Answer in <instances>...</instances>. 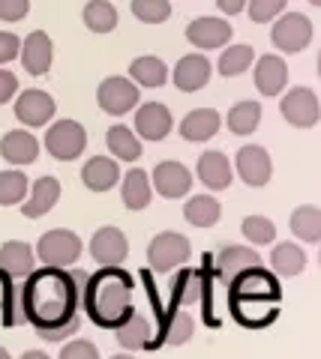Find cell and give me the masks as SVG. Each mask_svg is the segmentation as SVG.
Instances as JSON below:
<instances>
[{
	"label": "cell",
	"instance_id": "1",
	"mask_svg": "<svg viewBox=\"0 0 321 359\" xmlns=\"http://www.w3.org/2000/svg\"><path fill=\"white\" fill-rule=\"evenodd\" d=\"M87 276L84 273H66L58 266L33 269L27 276V285L21 287L25 299V314L37 330L42 327H60L79 314V302L84 294Z\"/></svg>",
	"mask_w": 321,
	"mask_h": 359
},
{
	"label": "cell",
	"instance_id": "2",
	"mask_svg": "<svg viewBox=\"0 0 321 359\" xmlns=\"http://www.w3.org/2000/svg\"><path fill=\"white\" fill-rule=\"evenodd\" d=\"M81 302L96 327L117 330L136 311L132 309V278L120 266H103L99 273L87 276Z\"/></svg>",
	"mask_w": 321,
	"mask_h": 359
},
{
	"label": "cell",
	"instance_id": "3",
	"mask_svg": "<svg viewBox=\"0 0 321 359\" xmlns=\"http://www.w3.org/2000/svg\"><path fill=\"white\" fill-rule=\"evenodd\" d=\"M190 255H192L190 240L177 231H162L148 245V264H150L153 273H159V276L171 273V269H181L186 261H190Z\"/></svg>",
	"mask_w": 321,
	"mask_h": 359
},
{
	"label": "cell",
	"instance_id": "4",
	"mask_svg": "<svg viewBox=\"0 0 321 359\" xmlns=\"http://www.w3.org/2000/svg\"><path fill=\"white\" fill-rule=\"evenodd\" d=\"M37 257L46 266H58V269L72 266L81 257V240H79V233H72V231H66V228L46 231L39 237V243H37Z\"/></svg>",
	"mask_w": 321,
	"mask_h": 359
},
{
	"label": "cell",
	"instance_id": "5",
	"mask_svg": "<svg viewBox=\"0 0 321 359\" xmlns=\"http://www.w3.org/2000/svg\"><path fill=\"white\" fill-rule=\"evenodd\" d=\"M87 147V132L79 120H58L46 132V150L58 162H72L79 159Z\"/></svg>",
	"mask_w": 321,
	"mask_h": 359
},
{
	"label": "cell",
	"instance_id": "6",
	"mask_svg": "<svg viewBox=\"0 0 321 359\" xmlns=\"http://www.w3.org/2000/svg\"><path fill=\"white\" fill-rule=\"evenodd\" d=\"M270 39L282 54H297L313 42V21H309L303 13H285V15L276 18Z\"/></svg>",
	"mask_w": 321,
	"mask_h": 359
},
{
	"label": "cell",
	"instance_id": "7",
	"mask_svg": "<svg viewBox=\"0 0 321 359\" xmlns=\"http://www.w3.org/2000/svg\"><path fill=\"white\" fill-rule=\"evenodd\" d=\"M96 102L105 114L112 117H124L126 111H132L138 105V84L132 78H120V75H112L105 78L103 84L96 90Z\"/></svg>",
	"mask_w": 321,
	"mask_h": 359
},
{
	"label": "cell",
	"instance_id": "8",
	"mask_svg": "<svg viewBox=\"0 0 321 359\" xmlns=\"http://www.w3.org/2000/svg\"><path fill=\"white\" fill-rule=\"evenodd\" d=\"M231 299H264V302H280V282L276 273L264 266H252L243 276L231 282Z\"/></svg>",
	"mask_w": 321,
	"mask_h": 359
},
{
	"label": "cell",
	"instance_id": "9",
	"mask_svg": "<svg viewBox=\"0 0 321 359\" xmlns=\"http://www.w3.org/2000/svg\"><path fill=\"white\" fill-rule=\"evenodd\" d=\"M280 111L294 129H313L321 120V102L309 87H291L289 93L282 96Z\"/></svg>",
	"mask_w": 321,
	"mask_h": 359
},
{
	"label": "cell",
	"instance_id": "10",
	"mask_svg": "<svg viewBox=\"0 0 321 359\" xmlns=\"http://www.w3.org/2000/svg\"><path fill=\"white\" fill-rule=\"evenodd\" d=\"M235 171H237V177L243 180V183L252 186V189L268 186L270 177H273L270 153L264 147H258V144H247V147H240L237 156H235Z\"/></svg>",
	"mask_w": 321,
	"mask_h": 359
},
{
	"label": "cell",
	"instance_id": "11",
	"mask_svg": "<svg viewBox=\"0 0 321 359\" xmlns=\"http://www.w3.org/2000/svg\"><path fill=\"white\" fill-rule=\"evenodd\" d=\"M252 266H261V255L252 249V245H225V249L214 257V273H216V278H223L225 285H231L237 276H243Z\"/></svg>",
	"mask_w": 321,
	"mask_h": 359
},
{
	"label": "cell",
	"instance_id": "12",
	"mask_svg": "<svg viewBox=\"0 0 321 359\" xmlns=\"http://www.w3.org/2000/svg\"><path fill=\"white\" fill-rule=\"evenodd\" d=\"M231 33H235V27H231L225 18L204 15V18H195L192 25L186 27V39H190L192 48L214 51V48H223V45H228Z\"/></svg>",
	"mask_w": 321,
	"mask_h": 359
},
{
	"label": "cell",
	"instance_id": "13",
	"mask_svg": "<svg viewBox=\"0 0 321 359\" xmlns=\"http://www.w3.org/2000/svg\"><path fill=\"white\" fill-rule=\"evenodd\" d=\"M91 255H93V261L103 264V266H120L129 255L126 233L120 228H112V224H108V228H99L91 240Z\"/></svg>",
	"mask_w": 321,
	"mask_h": 359
},
{
	"label": "cell",
	"instance_id": "14",
	"mask_svg": "<svg viewBox=\"0 0 321 359\" xmlns=\"http://www.w3.org/2000/svg\"><path fill=\"white\" fill-rule=\"evenodd\" d=\"M153 189L169 198V201H177V198H186L192 189V174L190 168L181 165V162H159L157 168H153Z\"/></svg>",
	"mask_w": 321,
	"mask_h": 359
},
{
	"label": "cell",
	"instance_id": "15",
	"mask_svg": "<svg viewBox=\"0 0 321 359\" xmlns=\"http://www.w3.org/2000/svg\"><path fill=\"white\" fill-rule=\"evenodd\" d=\"M54 111H58V105H54V99L46 90H25V93L15 99V117L30 129L46 126L54 117Z\"/></svg>",
	"mask_w": 321,
	"mask_h": 359
},
{
	"label": "cell",
	"instance_id": "16",
	"mask_svg": "<svg viewBox=\"0 0 321 359\" xmlns=\"http://www.w3.org/2000/svg\"><path fill=\"white\" fill-rule=\"evenodd\" d=\"M198 180H202L210 192H223V189L231 186V180H235V165L228 162L225 153L207 150L198 156Z\"/></svg>",
	"mask_w": 321,
	"mask_h": 359
},
{
	"label": "cell",
	"instance_id": "17",
	"mask_svg": "<svg viewBox=\"0 0 321 359\" xmlns=\"http://www.w3.org/2000/svg\"><path fill=\"white\" fill-rule=\"evenodd\" d=\"M21 66H25V72L30 75H46L51 69V60H54V45L48 39V33L42 30H33L30 36L21 42Z\"/></svg>",
	"mask_w": 321,
	"mask_h": 359
},
{
	"label": "cell",
	"instance_id": "18",
	"mask_svg": "<svg viewBox=\"0 0 321 359\" xmlns=\"http://www.w3.org/2000/svg\"><path fill=\"white\" fill-rule=\"evenodd\" d=\"M210 69H214V66H210V60L204 57V54H186V57L177 60L174 72H171L174 87L183 90V93H195V90L207 87Z\"/></svg>",
	"mask_w": 321,
	"mask_h": 359
},
{
	"label": "cell",
	"instance_id": "19",
	"mask_svg": "<svg viewBox=\"0 0 321 359\" xmlns=\"http://www.w3.org/2000/svg\"><path fill=\"white\" fill-rule=\"evenodd\" d=\"M256 90L261 96H280L289 84V66L280 54H264L256 60Z\"/></svg>",
	"mask_w": 321,
	"mask_h": 359
},
{
	"label": "cell",
	"instance_id": "20",
	"mask_svg": "<svg viewBox=\"0 0 321 359\" xmlns=\"http://www.w3.org/2000/svg\"><path fill=\"white\" fill-rule=\"evenodd\" d=\"M171 126H174L171 111L162 102H148L136 111V132L145 141H162L171 132Z\"/></svg>",
	"mask_w": 321,
	"mask_h": 359
},
{
	"label": "cell",
	"instance_id": "21",
	"mask_svg": "<svg viewBox=\"0 0 321 359\" xmlns=\"http://www.w3.org/2000/svg\"><path fill=\"white\" fill-rule=\"evenodd\" d=\"M219 126H223L219 111H214V108H192L190 114L181 120V135L186 141H192V144H204L219 132Z\"/></svg>",
	"mask_w": 321,
	"mask_h": 359
},
{
	"label": "cell",
	"instance_id": "22",
	"mask_svg": "<svg viewBox=\"0 0 321 359\" xmlns=\"http://www.w3.org/2000/svg\"><path fill=\"white\" fill-rule=\"evenodd\" d=\"M58 201H60V183L54 177H39L37 183L30 186L25 204H21V212H25L27 219H39V216H46L48 210H54Z\"/></svg>",
	"mask_w": 321,
	"mask_h": 359
},
{
	"label": "cell",
	"instance_id": "23",
	"mask_svg": "<svg viewBox=\"0 0 321 359\" xmlns=\"http://www.w3.org/2000/svg\"><path fill=\"white\" fill-rule=\"evenodd\" d=\"M37 266V249L21 240H9L0 245V269L13 278H27Z\"/></svg>",
	"mask_w": 321,
	"mask_h": 359
},
{
	"label": "cell",
	"instance_id": "24",
	"mask_svg": "<svg viewBox=\"0 0 321 359\" xmlns=\"http://www.w3.org/2000/svg\"><path fill=\"white\" fill-rule=\"evenodd\" d=\"M0 156H4L9 165H30V162H37V156H39V141L25 129L6 132L4 141H0Z\"/></svg>",
	"mask_w": 321,
	"mask_h": 359
},
{
	"label": "cell",
	"instance_id": "25",
	"mask_svg": "<svg viewBox=\"0 0 321 359\" xmlns=\"http://www.w3.org/2000/svg\"><path fill=\"white\" fill-rule=\"evenodd\" d=\"M210 290V285L204 282V276L198 269H181L171 282V302L177 306H198L204 302V294Z\"/></svg>",
	"mask_w": 321,
	"mask_h": 359
},
{
	"label": "cell",
	"instance_id": "26",
	"mask_svg": "<svg viewBox=\"0 0 321 359\" xmlns=\"http://www.w3.org/2000/svg\"><path fill=\"white\" fill-rule=\"evenodd\" d=\"M120 180V168L114 159L108 156H93L87 159V165L81 168V183L91 189V192H108L112 186H117Z\"/></svg>",
	"mask_w": 321,
	"mask_h": 359
},
{
	"label": "cell",
	"instance_id": "27",
	"mask_svg": "<svg viewBox=\"0 0 321 359\" xmlns=\"http://www.w3.org/2000/svg\"><path fill=\"white\" fill-rule=\"evenodd\" d=\"M120 198H124V207L126 210H145L150 204V180L148 174L141 171V168H132V171H126L124 183H120Z\"/></svg>",
	"mask_w": 321,
	"mask_h": 359
},
{
	"label": "cell",
	"instance_id": "28",
	"mask_svg": "<svg viewBox=\"0 0 321 359\" xmlns=\"http://www.w3.org/2000/svg\"><path fill=\"white\" fill-rule=\"evenodd\" d=\"M270 269L282 278H294L306 269V252L297 243H280L270 255Z\"/></svg>",
	"mask_w": 321,
	"mask_h": 359
},
{
	"label": "cell",
	"instance_id": "29",
	"mask_svg": "<svg viewBox=\"0 0 321 359\" xmlns=\"http://www.w3.org/2000/svg\"><path fill=\"white\" fill-rule=\"evenodd\" d=\"M114 339H117V344L124 347V351H145V347H150V323H148V318H141V314L132 311L129 318L114 330Z\"/></svg>",
	"mask_w": 321,
	"mask_h": 359
},
{
	"label": "cell",
	"instance_id": "30",
	"mask_svg": "<svg viewBox=\"0 0 321 359\" xmlns=\"http://www.w3.org/2000/svg\"><path fill=\"white\" fill-rule=\"evenodd\" d=\"M223 216V207H219V201L214 195H195L186 201L183 207V219L192 224V228H214Z\"/></svg>",
	"mask_w": 321,
	"mask_h": 359
},
{
	"label": "cell",
	"instance_id": "31",
	"mask_svg": "<svg viewBox=\"0 0 321 359\" xmlns=\"http://www.w3.org/2000/svg\"><path fill=\"white\" fill-rule=\"evenodd\" d=\"M105 144H108V150H112L114 159L120 162H136L141 159V141H138V135L132 132L129 126H112L105 135Z\"/></svg>",
	"mask_w": 321,
	"mask_h": 359
},
{
	"label": "cell",
	"instance_id": "32",
	"mask_svg": "<svg viewBox=\"0 0 321 359\" xmlns=\"http://www.w3.org/2000/svg\"><path fill=\"white\" fill-rule=\"evenodd\" d=\"M258 123H261V105L256 99H243V102H237L225 117V126L235 135H240V138H247V135L256 132Z\"/></svg>",
	"mask_w": 321,
	"mask_h": 359
},
{
	"label": "cell",
	"instance_id": "33",
	"mask_svg": "<svg viewBox=\"0 0 321 359\" xmlns=\"http://www.w3.org/2000/svg\"><path fill=\"white\" fill-rule=\"evenodd\" d=\"M129 78L141 87H162L165 81H169V66H165L159 57H153V54H145V57L132 60Z\"/></svg>",
	"mask_w": 321,
	"mask_h": 359
},
{
	"label": "cell",
	"instance_id": "34",
	"mask_svg": "<svg viewBox=\"0 0 321 359\" xmlns=\"http://www.w3.org/2000/svg\"><path fill=\"white\" fill-rule=\"evenodd\" d=\"M291 233L303 243H321V210L313 204H303L291 212Z\"/></svg>",
	"mask_w": 321,
	"mask_h": 359
},
{
	"label": "cell",
	"instance_id": "35",
	"mask_svg": "<svg viewBox=\"0 0 321 359\" xmlns=\"http://www.w3.org/2000/svg\"><path fill=\"white\" fill-rule=\"evenodd\" d=\"M252 63H256L252 45H228V48L223 51V57H219V63H216V69L225 78H237V75L247 72Z\"/></svg>",
	"mask_w": 321,
	"mask_h": 359
},
{
	"label": "cell",
	"instance_id": "36",
	"mask_svg": "<svg viewBox=\"0 0 321 359\" xmlns=\"http://www.w3.org/2000/svg\"><path fill=\"white\" fill-rule=\"evenodd\" d=\"M84 25L87 30L93 33H112L117 27V9L114 4H108V0H91V4L84 6Z\"/></svg>",
	"mask_w": 321,
	"mask_h": 359
},
{
	"label": "cell",
	"instance_id": "37",
	"mask_svg": "<svg viewBox=\"0 0 321 359\" xmlns=\"http://www.w3.org/2000/svg\"><path fill=\"white\" fill-rule=\"evenodd\" d=\"M27 192H30V183L21 171H0V207L25 204Z\"/></svg>",
	"mask_w": 321,
	"mask_h": 359
},
{
	"label": "cell",
	"instance_id": "38",
	"mask_svg": "<svg viewBox=\"0 0 321 359\" xmlns=\"http://www.w3.org/2000/svg\"><path fill=\"white\" fill-rule=\"evenodd\" d=\"M240 233L252 245H270L276 240V224L268 216H247L240 224Z\"/></svg>",
	"mask_w": 321,
	"mask_h": 359
},
{
	"label": "cell",
	"instance_id": "39",
	"mask_svg": "<svg viewBox=\"0 0 321 359\" xmlns=\"http://www.w3.org/2000/svg\"><path fill=\"white\" fill-rule=\"evenodd\" d=\"M195 335V318L190 311H171V318H169V327H165V341L174 344V347H181L186 344Z\"/></svg>",
	"mask_w": 321,
	"mask_h": 359
},
{
	"label": "cell",
	"instance_id": "40",
	"mask_svg": "<svg viewBox=\"0 0 321 359\" xmlns=\"http://www.w3.org/2000/svg\"><path fill=\"white\" fill-rule=\"evenodd\" d=\"M132 15L145 25H162L171 15V0H132Z\"/></svg>",
	"mask_w": 321,
	"mask_h": 359
},
{
	"label": "cell",
	"instance_id": "41",
	"mask_svg": "<svg viewBox=\"0 0 321 359\" xmlns=\"http://www.w3.org/2000/svg\"><path fill=\"white\" fill-rule=\"evenodd\" d=\"M285 9V0H249V18L256 25H268V21L280 18Z\"/></svg>",
	"mask_w": 321,
	"mask_h": 359
},
{
	"label": "cell",
	"instance_id": "42",
	"mask_svg": "<svg viewBox=\"0 0 321 359\" xmlns=\"http://www.w3.org/2000/svg\"><path fill=\"white\" fill-rule=\"evenodd\" d=\"M79 327H81V318L75 314L72 320L60 323V327H42V330H37V332H39V339H46V341H63V339H70V335L79 332Z\"/></svg>",
	"mask_w": 321,
	"mask_h": 359
},
{
	"label": "cell",
	"instance_id": "43",
	"mask_svg": "<svg viewBox=\"0 0 321 359\" xmlns=\"http://www.w3.org/2000/svg\"><path fill=\"white\" fill-rule=\"evenodd\" d=\"M58 359H99V351H96V344H93V341L75 339V341H70V344L63 347Z\"/></svg>",
	"mask_w": 321,
	"mask_h": 359
},
{
	"label": "cell",
	"instance_id": "44",
	"mask_svg": "<svg viewBox=\"0 0 321 359\" xmlns=\"http://www.w3.org/2000/svg\"><path fill=\"white\" fill-rule=\"evenodd\" d=\"M30 13V0H0V21H21Z\"/></svg>",
	"mask_w": 321,
	"mask_h": 359
},
{
	"label": "cell",
	"instance_id": "45",
	"mask_svg": "<svg viewBox=\"0 0 321 359\" xmlns=\"http://www.w3.org/2000/svg\"><path fill=\"white\" fill-rule=\"evenodd\" d=\"M21 54V39L9 30H0V63H9Z\"/></svg>",
	"mask_w": 321,
	"mask_h": 359
},
{
	"label": "cell",
	"instance_id": "46",
	"mask_svg": "<svg viewBox=\"0 0 321 359\" xmlns=\"http://www.w3.org/2000/svg\"><path fill=\"white\" fill-rule=\"evenodd\" d=\"M15 93H18V78H15V72L0 69V105H6Z\"/></svg>",
	"mask_w": 321,
	"mask_h": 359
},
{
	"label": "cell",
	"instance_id": "47",
	"mask_svg": "<svg viewBox=\"0 0 321 359\" xmlns=\"http://www.w3.org/2000/svg\"><path fill=\"white\" fill-rule=\"evenodd\" d=\"M249 0H216V6H219V13H225V15H237L247 9Z\"/></svg>",
	"mask_w": 321,
	"mask_h": 359
},
{
	"label": "cell",
	"instance_id": "48",
	"mask_svg": "<svg viewBox=\"0 0 321 359\" xmlns=\"http://www.w3.org/2000/svg\"><path fill=\"white\" fill-rule=\"evenodd\" d=\"M21 359H51V356H46V353H42V351H27L25 356H21Z\"/></svg>",
	"mask_w": 321,
	"mask_h": 359
},
{
	"label": "cell",
	"instance_id": "49",
	"mask_svg": "<svg viewBox=\"0 0 321 359\" xmlns=\"http://www.w3.org/2000/svg\"><path fill=\"white\" fill-rule=\"evenodd\" d=\"M0 359H13V356L6 353V347H0Z\"/></svg>",
	"mask_w": 321,
	"mask_h": 359
},
{
	"label": "cell",
	"instance_id": "50",
	"mask_svg": "<svg viewBox=\"0 0 321 359\" xmlns=\"http://www.w3.org/2000/svg\"><path fill=\"white\" fill-rule=\"evenodd\" d=\"M112 359H136V356H129V353H117V356H112Z\"/></svg>",
	"mask_w": 321,
	"mask_h": 359
},
{
	"label": "cell",
	"instance_id": "51",
	"mask_svg": "<svg viewBox=\"0 0 321 359\" xmlns=\"http://www.w3.org/2000/svg\"><path fill=\"white\" fill-rule=\"evenodd\" d=\"M309 4H313V6H318V9H321V0H309Z\"/></svg>",
	"mask_w": 321,
	"mask_h": 359
},
{
	"label": "cell",
	"instance_id": "52",
	"mask_svg": "<svg viewBox=\"0 0 321 359\" xmlns=\"http://www.w3.org/2000/svg\"><path fill=\"white\" fill-rule=\"evenodd\" d=\"M318 78H321V54H318Z\"/></svg>",
	"mask_w": 321,
	"mask_h": 359
},
{
	"label": "cell",
	"instance_id": "53",
	"mask_svg": "<svg viewBox=\"0 0 321 359\" xmlns=\"http://www.w3.org/2000/svg\"><path fill=\"white\" fill-rule=\"evenodd\" d=\"M318 264H321V255H318Z\"/></svg>",
	"mask_w": 321,
	"mask_h": 359
}]
</instances>
